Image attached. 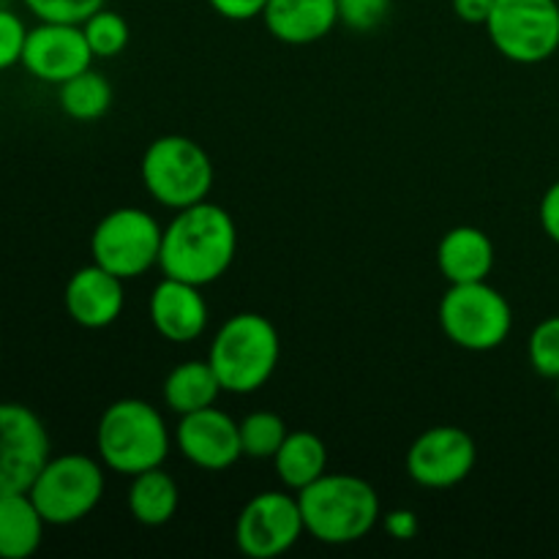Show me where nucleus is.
<instances>
[{
	"instance_id": "1",
	"label": "nucleus",
	"mask_w": 559,
	"mask_h": 559,
	"mask_svg": "<svg viewBox=\"0 0 559 559\" xmlns=\"http://www.w3.org/2000/svg\"><path fill=\"white\" fill-rule=\"evenodd\" d=\"M238 254L235 218L213 202H197L175 213L164 227L158 267L164 276L207 287L218 282Z\"/></svg>"
},
{
	"instance_id": "2",
	"label": "nucleus",
	"mask_w": 559,
	"mask_h": 559,
	"mask_svg": "<svg viewBox=\"0 0 559 559\" xmlns=\"http://www.w3.org/2000/svg\"><path fill=\"white\" fill-rule=\"evenodd\" d=\"M306 533L325 546H347L364 540L382 522L380 495L358 475L325 473L298 491Z\"/></svg>"
},
{
	"instance_id": "3",
	"label": "nucleus",
	"mask_w": 559,
	"mask_h": 559,
	"mask_svg": "<svg viewBox=\"0 0 559 559\" xmlns=\"http://www.w3.org/2000/svg\"><path fill=\"white\" fill-rule=\"evenodd\" d=\"M278 358L282 338L276 325L254 311L229 317L216 331L207 353V364L216 371L222 388L235 396H249L265 388L276 371Z\"/></svg>"
},
{
	"instance_id": "4",
	"label": "nucleus",
	"mask_w": 559,
	"mask_h": 559,
	"mask_svg": "<svg viewBox=\"0 0 559 559\" xmlns=\"http://www.w3.org/2000/svg\"><path fill=\"white\" fill-rule=\"evenodd\" d=\"M169 445L173 437L162 413L142 399H120L109 404L98 420V459L104 467L126 478L162 467L169 456Z\"/></svg>"
},
{
	"instance_id": "5",
	"label": "nucleus",
	"mask_w": 559,
	"mask_h": 559,
	"mask_svg": "<svg viewBox=\"0 0 559 559\" xmlns=\"http://www.w3.org/2000/svg\"><path fill=\"white\" fill-rule=\"evenodd\" d=\"M140 175L147 194L173 211L205 202L216 180L205 147L180 134L153 140L142 156Z\"/></svg>"
},
{
	"instance_id": "6",
	"label": "nucleus",
	"mask_w": 559,
	"mask_h": 559,
	"mask_svg": "<svg viewBox=\"0 0 559 559\" xmlns=\"http://www.w3.org/2000/svg\"><path fill=\"white\" fill-rule=\"evenodd\" d=\"M440 325L456 347L491 353L511 336L513 311L506 295L491 284H451L440 300Z\"/></svg>"
},
{
	"instance_id": "7",
	"label": "nucleus",
	"mask_w": 559,
	"mask_h": 559,
	"mask_svg": "<svg viewBox=\"0 0 559 559\" xmlns=\"http://www.w3.org/2000/svg\"><path fill=\"white\" fill-rule=\"evenodd\" d=\"M33 506L52 527H69L96 511L104 497V467L82 453L49 459L27 489Z\"/></svg>"
},
{
	"instance_id": "8",
	"label": "nucleus",
	"mask_w": 559,
	"mask_h": 559,
	"mask_svg": "<svg viewBox=\"0 0 559 559\" xmlns=\"http://www.w3.org/2000/svg\"><path fill=\"white\" fill-rule=\"evenodd\" d=\"M486 33L497 52L511 63L535 66L559 49L557 0H495Z\"/></svg>"
},
{
	"instance_id": "9",
	"label": "nucleus",
	"mask_w": 559,
	"mask_h": 559,
	"mask_svg": "<svg viewBox=\"0 0 559 559\" xmlns=\"http://www.w3.org/2000/svg\"><path fill=\"white\" fill-rule=\"evenodd\" d=\"M162 235L156 218L142 207H118L96 224L91 238V254L96 265L115 273L123 282L140 278L158 265Z\"/></svg>"
},
{
	"instance_id": "10",
	"label": "nucleus",
	"mask_w": 559,
	"mask_h": 559,
	"mask_svg": "<svg viewBox=\"0 0 559 559\" xmlns=\"http://www.w3.org/2000/svg\"><path fill=\"white\" fill-rule=\"evenodd\" d=\"M298 495L262 491L251 497L235 522V546L249 559H276L304 538Z\"/></svg>"
},
{
	"instance_id": "11",
	"label": "nucleus",
	"mask_w": 559,
	"mask_h": 559,
	"mask_svg": "<svg viewBox=\"0 0 559 559\" xmlns=\"http://www.w3.org/2000/svg\"><path fill=\"white\" fill-rule=\"evenodd\" d=\"M49 462L41 418L22 404H0V497L22 495Z\"/></svg>"
},
{
	"instance_id": "12",
	"label": "nucleus",
	"mask_w": 559,
	"mask_h": 559,
	"mask_svg": "<svg viewBox=\"0 0 559 559\" xmlns=\"http://www.w3.org/2000/svg\"><path fill=\"white\" fill-rule=\"evenodd\" d=\"M478 462L475 440L456 426L424 431L407 451V475L424 489H453L469 478Z\"/></svg>"
},
{
	"instance_id": "13",
	"label": "nucleus",
	"mask_w": 559,
	"mask_h": 559,
	"mask_svg": "<svg viewBox=\"0 0 559 559\" xmlns=\"http://www.w3.org/2000/svg\"><path fill=\"white\" fill-rule=\"evenodd\" d=\"M93 52L82 25H66V22H41L27 31L22 66L36 80L49 85H63L71 76L91 69Z\"/></svg>"
},
{
	"instance_id": "14",
	"label": "nucleus",
	"mask_w": 559,
	"mask_h": 559,
	"mask_svg": "<svg viewBox=\"0 0 559 559\" xmlns=\"http://www.w3.org/2000/svg\"><path fill=\"white\" fill-rule=\"evenodd\" d=\"M175 445L186 462L207 469V473L229 469L243 456L240 424H235L227 413L216 407L180 415V424L175 429Z\"/></svg>"
},
{
	"instance_id": "15",
	"label": "nucleus",
	"mask_w": 559,
	"mask_h": 559,
	"mask_svg": "<svg viewBox=\"0 0 559 559\" xmlns=\"http://www.w3.org/2000/svg\"><path fill=\"white\" fill-rule=\"evenodd\" d=\"M63 304L76 325L85 328V331H102L123 314V278L104 271L96 262L80 267L66 284Z\"/></svg>"
},
{
	"instance_id": "16",
	"label": "nucleus",
	"mask_w": 559,
	"mask_h": 559,
	"mask_svg": "<svg viewBox=\"0 0 559 559\" xmlns=\"http://www.w3.org/2000/svg\"><path fill=\"white\" fill-rule=\"evenodd\" d=\"M200 289L197 284L169 276L156 284L147 311L158 336L175 344H189L205 333L207 304Z\"/></svg>"
},
{
	"instance_id": "17",
	"label": "nucleus",
	"mask_w": 559,
	"mask_h": 559,
	"mask_svg": "<svg viewBox=\"0 0 559 559\" xmlns=\"http://www.w3.org/2000/svg\"><path fill=\"white\" fill-rule=\"evenodd\" d=\"M262 22L276 41L306 47L336 27L338 5L336 0H267Z\"/></svg>"
},
{
	"instance_id": "18",
	"label": "nucleus",
	"mask_w": 559,
	"mask_h": 559,
	"mask_svg": "<svg viewBox=\"0 0 559 559\" xmlns=\"http://www.w3.org/2000/svg\"><path fill=\"white\" fill-rule=\"evenodd\" d=\"M437 265L448 284L486 282L495 267V243L478 227H453L437 246Z\"/></svg>"
},
{
	"instance_id": "19",
	"label": "nucleus",
	"mask_w": 559,
	"mask_h": 559,
	"mask_svg": "<svg viewBox=\"0 0 559 559\" xmlns=\"http://www.w3.org/2000/svg\"><path fill=\"white\" fill-rule=\"evenodd\" d=\"M44 516L31 495L0 497V559H27L44 540Z\"/></svg>"
},
{
	"instance_id": "20",
	"label": "nucleus",
	"mask_w": 559,
	"mask_h": 559,
	"mask_svg": "<svg viewBox=\"0 0 559 559\" xmlns=\"http://www.w3.org/2000/svg\"><path fill=\"white\" fill-rule=\"evenodd\" d=\"M273 467H276L278 480L298 495L328 473L325 442L314 431H289L273 456Z\"/></svg>"
},
{
	"instance_id": "21",
	"label": "nucleus",
	"mask_w": 559,
	"mask_h": 559,
	"mask_svg": "<svg viewBox=\"0 0 559 559\" xmlns=\"http://www.w3.org/2000/svg\"><path fill=\"white\" fill-rule=\"evenodd\" d=\"M126 506H129V513L134 516V522H140L142 527H164L178 513V484L162 467L145 469V473L131 478Z\"/></svg>"
},
{
	"instance_id": "22",
	"label": "nucleus",
	"mask_w": 559,
	"mask_h": 559,
	"mask_svg": "<svg viewBox=\"0 0 559 559\" xmlns=\"http://www.w3.org/2000/svg\"><path fill=\"white\" fill-rule=\"evenodd\" d=\"M222 382H218L216 371L207 360H186L178 369H173L164 380V404L173 413L189 415L197 409L213 407L222 393Z\"/></svg>"
},
{
	"instance_id": "23",
	"label": "nucleus",
	"mask_w": 559,
	"mask_h": 559,
	"mask_svg": "<svg viewBox=\"0 0 559 559\" xmlns=\"http://www.w3.org/2000/svg\"><path fill=\"white\" fill-rule=\"evenodd\" d=\"M58 102L60 109L69 115L71 120H98L112 104V85L104 80V74L98 71L85 69L82 74L71 76L63 85H58Z\"/></svg>"
},
{
	"instance_id": "24",
	"label": "nucleus",
	"mask_w": 559,
	"mask_h": 559,
	"mask_svg": "<svg viewBox=\"0 0 559 559\" xmlns=\"http://www.w3.org/2000/svg\"><path fill=\"white\" fill-rule=\"evenodd\" d=\"M287 435V424L276 413H251L240 420V445L249 459H273Z\"/></svg>"
},
{
	"instance_id": "25",
	"label": "nucleus",
	"mask_w": 559,
	"mask_h": 559,
	"mask_svg": "<svg viewBox=\"0 0 559 559\" xmlns=\"http://www.w3.org/2000/svg\"><path fill=\"white\" fill-rule=\"evenodd\" d=\"M82 31H85L93 58H115V55H120L129 47V22L118 11H109L107 5L102 11H96L93 16H87L82 22Z\"/></svg>"
},
{
	"instance_id": "26",
	"label": "nucleus",
	"mask_w": 559,
	"mask_h": 559,
	"mask_svg": "<svg viewBox=\"0 0 559 559\" xmlns=\"http://www.w3.org/2000/svg\"><path fill=\"white\" fill-rule=\"evenodd\" d=\"M530 364L546 380H559V317L538 322L530 333Z\"/></svg>"
},
{
	"instance_id": "27",
	"label": "nucleus",
	"mask_w": 559,
	"mask_h": 559,
	"mask_svg": "<svg viewBox=\"0 0 559 559\" xmlns=\"http://www.w3.org/2000/svg\"><path fill=\"white\" fill-rule=\"evenodd\" d=\"M38 22H66L82 25L87 16L102 11L107 0H22Z\"/></svg>"
},
{
	"instance_id": "28",
	"label": "nucleus",
	"mask_w": 559,
	"mask_h": 559,
	"mask_svg": "<svg viewBox=\"0 0 559 559\" xmlns=\"http://www.w3.org/2000/svg\"><path fill=\"white\" fill-rule=\"evenodd\" d=\"M338 22L353 31H374L391 14V0H336Z\"/></svg>"
},
{
	"instance_id": "29",
	"label": "nucleus",
	"mask_w": 559,
	"mask_h": 559,
	"mask_svg": "<svg viewBox=\"0 0 559 559\" xmlns=\"http://www.w3.org/2000/svg\"><path fill=\"white\" fill-rule=\"evenodd\" d=\"M25 41H27L25 22H22L14 11L0 9V71L22 63Z\"/></svg>"
},
{
	"instance_id": "30",
	"label": "nucleus",
	"mask_w": 559,
	"mask_h": 559,
	"mask_svg": "<svg viewBox=\"0 0 559 559\" xmlns=\"http://www.w3.org/2000/svg\"><path fill=\"white\" fill-rule=\"evenodd\" d=\"M207 3H211V9L216 11L218 16H224V20L249 22L262 16L267 0H207Z\"/></svg>"
},
{
	"instance_id": "31",
	"label": "nucleus",
	"mask_w": 559,
	"mask_h": 559,
	"mask_svg": "<svg viewBox=\"0 0 559 559\" xmlns=\"http://www.w3.org/2000/svg\"><path fill=\"white\" fill-rule=\"evenodd\" d=\"M382 527H385V533L391 535V538L413 540L415 535H418L420 524H418V516H415V511H409V508H396V511L382 516Z\"/></svg>"
},
{
	"instance_id": "32",
	"label": "nucleus",
	"mask_w": 559,
	"mask_h": 559,
	"mask_svg": "<svg viewBox=\"0 0 559 559\" xmlns=\"http://www.w3.org/2000/svg\"><path fill=\"white\" fill-rule=\"evenodd\" d=\"M540 224H544V233L559 246V180L546 189L540 200Z\"/></svg>"
},
{
	"instance_id": "33",
	"label": "nucleus",
	"mask_w": 559,
	"mask_h": 559,
	"mask_svg": "<svg viewBox=\"0 0 559 559\" xmlns=\"http://www.w3.org/2000/svg\"><path fill=\"white\" fill-rule=\"evenodd\" d=\"M491 9H495V0H453L456 16L469 25H486Z\"/></svg>"
},
{
	"instance_id": "34",
	"label": "nucleus",
	"mask_w": 559,
	"mask_h": 559,
	"mask_svg": "<svg viewBox=\"0 0 559 559\" xmlns=\"http://www.w3.org/2000/svg\"><path fill=\"white\" fill-rule=\"evenodd\" d=\"M557 402H559V380H557Z\"/></svg>"
}]
</instances>
